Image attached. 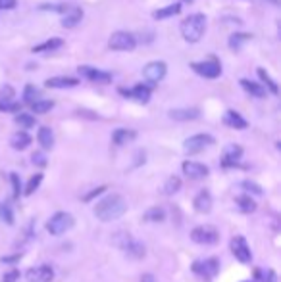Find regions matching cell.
Instances as JSON below:
<instances>
[{
  "label": "cell",
  "instance_id": "obj_15",
  "mask_svg": "<svg viewBox=\"0 0 281 282\" xmlns=\"http://www.w3.org/2000/svg\"><path fill=\"white\" fill-rule=\"evenodd\" d=\"M241 158H243V148L239 144H228L226 146V150H223L221 165H223V167H237Z\"/></svg>",
  "mask_w": 281,
  "mask_h": 282
},
{
  "label": "cell",
  "instance_id": "obj_8",
  "mask_svg": "<svg viewBox=\"0 0 281 282\" xmlns=\"http://www.w3.org/2000/svg\"><path fill=\"white\" fill-rule=\"evenodd\" d=\"M108 46L118 52H131L137 46V39L127 31H116L108 39Z\"/></svg>",
  "mask_w": 281,
  "mask_h": 282
},
{
  "label": "cell",
  "instance_id": "obj_25",
  "mask_svg": "<svg viewBox=\"0 0 281 282\" xmlns=\"http://www.w3.org/2000/svg\"><path fill=\"white\" fill-rule=\"evenodd\" d=\"M248 41H252V35L250 33H241V31H235V33L229 37V48L231 50H241Z\"/></svg>",
  "mask_w": 281,
  "mask_h": 282
},
{
  "label": "cell",
  "instance_id": "obj_45",
  "mask_svg": "<svg viewBox=\"0 0 281 282\" xmlns=\"http://www.w3.org/2000/svg\"><path fill=\"white\" fill-rule=\"evenodd\" d=\"M39 10H54V12L64 14V12H66V6H64V4H41Z\"/></svg>",
  "mask_w": 281,
  "mask_h": 282
},
{
  "label": "cell",
  "instance_id": "obj_27",
  "mask_svg": "<svg viewBox=\"0 0 281 282\" xmlns=\"http://www.w3.org/2000/svg\"><path fill=\"white\" fill-rule=\"evenodd\" d=\"M241 86H243V88H245V90L250 94V96H255V98H264V96H266V88H264L262 85L255 83V81L241 79Z\"/></svg>",
  "mask_w": 281,
  "mask_h": 282
},
{
  "label": "cell",
  "instance_id": "obj_48",
  "mask_svg": "<svg viewBox=\"0 0 281 282\" xmlns=\"http://www.w3.org/2000/svg\"><path fill=\"white\" fill-rule=\"evenodd\" d=\"M19 259H21V254H16V256L0 257V263H18Z\"/></svg>",
  "mask_w": 281,
  "mask_h": 282
},
{
  "label": "cell",
  "instance_id": "obj_49",
  "mask_svg": "<svg viewBox=\"0 0 281 282\" xmlns=\"http://www.w3.org/2000/svg\"><path fill=\"white\" fill-rule=\"evenodd\" d=\"M140 282H158V280L154 278V274L145 273V274H143V276H140Z\"/></svg>",
  "mask_w": 281,
  "mask_h": 282
},
{
  "label": "cell",
  "instance_id": "obj_7",
  "mask_svg": "<svg viewBox=\"0 0 281 282\" xmlns=\"http://www.w3.org/2000/svg\"><path fill=\"white\" fill-rule=\"evenodd\" d=\"M191 240L194 244H202V246H212V244H218L220 240V232L216 231L210 225H201V227H194L191 231Z\"/></svg>",
  "mask_w": 281,
  "mask_h": 282
},
{
  "label": "cell",
  "instance_id": "obj_41",
  "mask_svg": "<svg viewBox=\"0 0 281 282\" xmlns=\"http://www.w3.org/2000/svg\"><path fill=\"white\" fill-rule=\"evenodd\" d=\"M10 180H12V188H14V198H19V194H21V182H19L18 173H10Z\"/></svg>",
  "mask_w": 281,
  "mask_h": 282
},
{
  "label": "cell",
  "instance_id": "obj_43",
  "mask_svg": "<svg viewBox=\"0 0 281 282\" xmlns=\"http://www.w3.org/2000/svg\"><path fill=\"white\" fill-rule=\"evenodd\" d=\"M12 96H14V88L10 85H4L0 88V100H12Z\"/></svg>",
  "mask_w": 281,
  "mask_h": 282
},
{
  "label": "cell",
  "instance_id": "obj_2",
  "mask_svg": "<svg viewBox=\"0 0 281 282\" xmlns=\"http://www.w3.org/2000/svg\"><path fill=\"white\" fill-rule=\"evenodd\" d=\"M181 35L189 44H196L206 31V17L204 14H193L181 21Z\"/></svg>",
  "mask_w": 281,
  "mask_h": 282
},
{
  "label": "cell",
  "instance_id": "obj_12",
  "mask_svg": "<svg viewBox=\"0 0 281 282\" xmlns=\"http://www.w3.org/2000/svg\"><path fill=\"white\" fill-rule=\"evenodd\" d=\"M231 254L235 256V259H239L241 263H250L252 261V252L248 248V244H246V240L243 236H235V238H231Z\"/></svg>",
  "mask_w": 281,
  "mask_h": 282
},
{
  "label": "cell",
  "instance_id": "obj_42",
  "mask_svg": "<svg viewBox=\"0 0 281 282\" xmlns=\"http://www.w3.org/2000/svg\"><path fill=\"white\" fill-rule=\"evenodd\" d=\"M18 280H19V271L18 269H12V271H8V273L2 276L0 282H18Z\"/></svg>",
  "mask_w": 281,
  "mask_h": 282
},
{
  "label": "cell",
  "instance_id": "obj_17",
  "mask_svg": "<svg viewBox=\"0 0 281 282\" xmlns=\"http://www.w3.org/2000/svg\"><path fill=\"white\" fill-rule=\"evenodd\" d=\"M170 119L174 121H194L201 117L199 108H179V110H170Z\"/></svg>",
  "mask_w": 281,
  "mask_h": 282
},
{
  "label": "cell",
  "instance_id": "obj_1",
  "mask_svg": "<svg viewBox=\"0 0 281 282\" xmlns=\"http://www.w3.org/2000/svg\"><path fill=\"white\" fill-rule=\"evenodd\" d=\"M125 211H127V202L120 194H108L95 205V217L104 223L120 219Z\"/></svg>",
  "mask_w": 281,
  "mask_h": 282
},
{
  "label": "cell",
  "instance_id": "obj_47",
  "mask_svg": "<svg viewBox=\"0 0 281 282\" xmlns=\"http://www.w3.org/2000/svg\"><path fill=\"white\" fill-rule=\"evenodd\" d=\"M18 6V0H0V10H14Z\"/></svg>",
  "mask_w": 281,
  "mask_h": 282
},
{
  "label": "cell",
  "instance_id": "obj_4",
  "mask_svg": "<svg viewBox=\"0 0 281 282\" xmlns=\"http://www.w3.org/2000/svg\"><path fill=\"white\" fill-rule=\"evenodd\" d=\"M73 225H75L73 215L68 213V211H58V213H54L48 219L46 231H48V234H52V236H62V234H66L70 229H73Z\"/></svg>",
  "mask_w": 281,
  "mask_h": 282
},
{
  "label": "cell",
  "instance_id": "obj_3",
  "mask_svg": "<svg viewBox=\"0 0 281 282\" xmlns=\"http://www.w3.org/2000/svg\"><path fill=\"white\" fill-rule=\"evenodd\" d=\"M114 244L120 249H123L129 257H133V259L145 257V244H140L139 240L133 238L129 232H118L114 238Z\"/></svg>",
  "mask_w": 281,
  "mask_h": 282
},
{
  "label": "cell",
  "instance_id": "obj_30",
  "mask_svg": "<svg viewBox=\"0 0 281 282\" xmlns=\"http://www.w3.org/2000/svg\"><path fill=\"white\" fill-rule=\"evenodd\" d=\"M258 77L262 79V83L266 85V88L270 90L272 94H279V86H277V83L273 81L272 77H270V73L266 71L264 68H258Z\"/></svg>",
  "mask_w": 281,
  "mask_h": 282
},
{
  "label": "cell",
  "instance_id": "obj_5",
  "mask_svg": "<svg viewBox=\"0 0 281 282\" xmlns=\"http://www.w3.org/2000/svg\"><path fill=\"white\" fill-rule=\"evenodd\" d=\"M191 69L204 79H218L221 75V64L216 56H210L204 61H194V64H191Z\"/></svg>",
  "mask_w": 281,
  "mask_h": 282
},
{
  "label": "cell",
  "instance_id": "obj_26",
  "mask_svg": "<svg viewBox=\"0 0 281 282\" xmlns=\"http://www.w3.org/2000/svg\"><path fill=\"white\" fill-rule=\"evenodd\" d=\"M235 205H237V209L241 213H252V211H256V202L248 194L235 198Z\"/></svg>",
  "mask_w": 281,
  "mask_h": 282
},
{
  "label": "cell",
  "instance_id": "obj_35",
  "mask_svg": "<svg viewBox=\"0 0 281 282\" xmlns=\"http://www.w3.org/2000/svg\"><path fill=\"white\" fill-rule=\"evenodd\" d=\"M41 182H43V173H37V175H33V177L29 179V182H27V186H25V190H23V194H25V196H31L37 188H39V184H41Z\"/></svg>",
  "mask_w": 281,
  "mask_h": 282
},
{
  "label": "cell",
  "instance_id": "obj_38",
  "mask_svg": "<svg viewBox=\"0 0 281 282\" xmlns=\"http://www.w3.org/2000/svg\"><path fill=\"white\" fill-rule=\"evenodd\" d=\"M21 110V104L14 102V100H0V111L4 113H14V111Z\"/></svg>",
  "mask_w": 281,
  "mask_h": 282
},
{
  "label": "cell",
  "instance_id": "obj_23",
  "mask_svg": "<svg viewBox=\"0 0 281 282\" xmlns=\"http://www.w3.org/2000/svg\"><path fill=\"white\" fill-rule=\"evenodd\" d=\"M31 142H33V138H31V135H27L25 131H19V133L12 135V138H10V146H12L14 150H19V152L25 150V148H29Z\"/></svg>",
  "mask_w": 281,
  "mask_h": 282
},
{
  "label": "cell",
  "instance_id": "obj_20",
  "mask_svg": "<svg viewBox=\"0 0 281 282\" xmlns=\"http://www.w3.org/2000/svg\"><path fill=\"white\" fill-rule=\"evenodd\" d=\"M83 10L81 8H70L64 12V17H62V25L66 29H73L75 25H79L81 19H83Z\"/></svg>",
  "mask_w": 281,
  "mask_h": 282
},
{
  "label": "cell",
  "instance_id": "obj_37",
  "mask_svg": "<svg viewBox=\"0 0 281 282\" xmlns=\"http://www.w3.org/2000/svg\"><path fill=\"white\" fill-rule=\"evenodd\" d=\"M256 280L260 282H277V274H275V271L273 269H258L256 271Z\"/></svg>",
  "mask_w": 281,
  "mask_h": 282
},
{
  "label": "cell",
  "instance_id": "obj_19",
  "mask_svg": "<svg viewBox=\"0 0 281 282\" xmlns=\"http://www.w3.org/2000/svg\"><path fill=\"white\" fill-rule=\"evenodd\" d=\"M223 123L231 129H237V131H243V129L248 127V121L235 110H228L226 111V115H223Z\"/></svg>",
  "mask_w": 281,
  "mask_h": 282
},
{
  "label": "cell",
  "instance_id": "obj_28",
  "mask_svg": "<svg viewBox=\"0 0 281 282\" xmlns=\"http://www.w3.org/2000/svg\"><path fill=\"white\" fill-rule=\"evenodd\" d=\"M179 12H181V4H179V2H174V4H170L166 8L156 10V12L152 14V17H154V19H167V17L177 16Z\"/></svg>",
  "mask_w": 281,
  "mask_h": 282
},
{
  "label": "cell",
  "instance_id": "obj_18",
  "mask_svg": "<svg viewBox=\"0 0 281 282\" xmlns=\"http://www.w3.org/2000/svg\"><path fill=\"white\" fill-rule=\"evenodd\" d=\"M193 207L196 213H210L212 209V196L208 190H201L193 200Z\"/></svg>",
  "mask_w": 281,
  "mask_h": 282
},
{
  "label": "cell",
  "instance_id": "obj_36",
  "mask_svg": "<svg viewBox=\"0 0 281 282\" xmlns=\"http://www.w3.org/2000/svg\"><path fill=\"white\" fill-rule=\"evenodd\" d=\"M54 108L52 100H37V102L31 104V110L35 113H48V111Z\"/></svg>",
  "mask_w": 281,
  "mask_h": 282
},
{
  "label": "cell",
  "instance_id": "obj_46",
  "mask_svg": "<svg viewBox=\"0 0 281 282\" xmlns=\"http://www.w3.org/2000/svg\"><path fill=\"white\" fill-rule=\"evenodd\" d=\"M106 188H108V186H98V188H95V190H91L87 196H83V200H85V202H91V200H93L95 196H98V194H102Z\"/></svg>",
  "mask_w": 281,
  "mask_h": 282
},
{
  "label": "cell",
  "instance_id": "obj_50",
  "mask_svg": "<svg viewBox=\"0 0 281 282\" xmlns=\"http://www.w3.org/2000/svg\"><path fill=\"white\" fill-rule=\"evenodd\" d=\"M245 282H252V280H245Z\"/></svg>",
  "mask_w": 281,
  "mask_h": 282
},
{
  "label": "cell",
  "instance_id": "obj_29",
  "mask_svg": "<svg viewBox=\"0 0 281 282\" xmlns=\"http://www.w3.org/2000/svg\"><path fill=\"white\" fill-rule=\"evenodd\" d=\"M62 44H64V41H62L60 37H54V39H48V41H44V43L33 46L31 50L37 52V54H41V52H52V50H56V48H60Z\"/></svg>",
  "mask_w": 281,
  "mask_h": 282
},
{
  "label": "cell",
  "instance_id": "obj_39",
  "mask_svg": "<svg viewBox=\"0 0 281 282\" xmlns=\"http://www.w3.org/2000/svg\"><path fill=\"white\" fill-rule=\"evenodd\" d=\"M241 186H243V190H246V192H250V194H256V196H262V186L260 184H256V182H252V180H243L241 182Z\"/></svg>",
  "mask_w": 281,
  "mask_h": 282
},
{
  "label": "cell",
  "instance_id": "obj_16",
  "mask_svg": "<svg viewBox=\"0 0 281 282\" xmlns=\"http://www.w3.org/2000/svg\"><path fill=\"white\" fill-rule=\"evenodd\" d=\"M27 278L31 282H50L54 278V269L50 265H39L27 271Z\"/></svg>",
  "mask_w": 281,
  "mask_h": 282
},
{
  "label": "cell",
  "instance_id": "obj_14",
  "mask_svg": "<svg viewBox=\"0 0 281 282\" xmlns=\"http://www.w3.org/2000/svg\"><path fill=\"white\" fill-rule=\"evenodd\" d=\"M181 169H183L185 177H189V179H193V180L204 179V177H208V173H210L208 165L199 163V162H189V160H187V162H183Z\"/></svg>",
  "mask_w": 281,
  "mask_h": 282
},
{
  "label": "cell",
  "instance_id": "obj_9",
  "mask_svg": "<svg viewBox=\"0 0 281 282\" xmlns=\"http://www.w3.org/2000/svg\"><path fill=\"white\" fill-rule=\"evenodd\" d=\"M194 274H199L201 278H206V280H210L214 278L216 274L220 273V259H216V257H208V259H204V261H194L193 265H191Z\"/></svg>",
  "mask_w": 281,
  "mask_h": 282
},
{
  "label": "cell",
  "instance_id": "obj_10",
  "mask_svg": "<svg viewBox=\"0 0 281 282\" xmlns=\"http://www.w3.org/2000/svg\"><path fill=\"white\" fill-rule=\"evenodd\" d=\"M77 71H79L85 79L93 81V83H98V85H108V83H112V79H114V75H112L110 71H104V69H98V68H91V66H79Z\"/></svg>",
  "mask_w": 281,
  "mask_h": 282
},
{
  "label": "cell",
  "instance_id": "obj_34",
  "mask_svg": "<svg viewBox=\"0 0 281 282\" xmlns=\"http://www.w3.org/2000/svg\"><path fill=\"white\" fill-rule=\"evenodd\" d=\"M14 121H16V125H19V127H23V129L35 127V123H37V119L31 115V113H18Z\"/></svg>",
  "mask_w": 281,
  "mask_h": 282
},
{
  "label": "cell",
  "instance_id": "obj_24",
  "mask_svg": "<svg viewBox=\"0 0 281 282\" xmlns=\"http://www.w3.org/2000/svg\"><path fill=\"white\" fill-rule=\"evenodd\" d=\"M37 140L43 150H52L54 148V133L50 127H41L37 133Z\"/></svg>",
  "mask_w": 281,
  "mask_h": 282
},
{
  "label": "cell",
  "instance_id": "obj_51",
  "mask_svg": "<svg viewBox=\"0 0 281 282\" xmlns=\"http://www.w3.org/2000/svg\"><path fill=\"white\" fill-rule=\"evenodd\" d=\"M0 207H2V204H0Z\"/></svg>",
  "mask_w": 281,
  "mask_h": 282
},
{
  "label": "cell",
  "instance_id": "obj_6",
  "mask_svg": "<svg viewBox=\"0 0 281 282\" xmlns=\"http://www.w3.org/2000/svg\"><path fill=\"white\" fill-rule=\"evenodd\" d=\"M214 142H216V140H214L212 135H208V133H199V135H193V137H189L187 140H185L183 150L189 155L201 154L202 150H206V148L212 146Z\"/></svg>",
  "mask_w": 281,
  "mask_h": 282
},
{
  "label": "cell",
  "instance_id": "obj_21",
  "mask_svg": "<svg viewBox=\"0 0 281 282\" xmlns=\"http://www.w3.org/2000/svg\"><path fill=\"white\" fill-rule=\"evenodd\" d=\"M79 85V79L75 77H52L44 81L46 88H71V86Z\"/></svg>",
  "mask_w": 281,
  "mask_h": 282
},
{
  "label": "cell",
  "instance_id": "obj_33",
  "mask_svg": "<svg viewBox=\"0 0 281 282\" xmlns=\"http://www.w3.org/2000/svg\"><path fill=\"white\" fill-rule=\"evenodd\" d=\"M37 100H41V90L35 85H25V88H23V102L31 106Z\"/></svg>",
  "mask_w": 281,
  "mask_h": 282
},
{
  "label": "cell",
  "instance_id": "obj_11",
  "mask_svg": "<svg viewBox=\"0 0 281 282\" xmlns=\"http://www.w3.org/2000/svg\"><path fill=\"white\" fill-rule=\"evenodd\" d=\"M166 73H167V66L164 61H150L143 69V75H145V79H147V83L150 86L160 83L162 79L166 77Z\"/></svg>",
  "mask_w": 281,
  "mask_h": 282
},
{
  "label": "cell",
  "instance_id": "obj_31",
  "mask_svg": "<svg viewBox=\"0 0 281 282\" xmlns=\"http://www.w3.org/2000/svg\"><path fill=\"white\" fill-rule=\"evenodd\" d=\"M166 219V209L164 207H150L149 211L145 213V221H149V223H162Z\"/></svg>",
  "mask_w": 281,
  "mask_h": 282
},
{
  "label": "cell",
  "instance_id": "obj_22",
  "mask_svg": "<svg viewBox=\"0 0 281 282\" xmlns=\"http://www.w3.org/2000/svg\"><path fill=\"white\" fill-rule=\"evenodd\" d=\"M135 138H137V133L131 131V129H116L114 133H112V142L116 146L127 144V142H131Z\"/></svg>",
  "mask_w": 281,
  "mask_h": 282
},
{
  "label": "cell",
  "instance_id": "obj_40",
  "mask_svg": "<svg viewBox=\"0 0 281 282\" xmlns=\"http://www.w3.org/2000/svg\"><path fill=\"white\" fill-rule=\"evenodd\" d=\"M0 219L6 221L8 225H14V213H12V207L8 204H2V207H0Z\"/></svg>",
  "mask_w": 281,
  "mask_h": 282
},
{
  "label": "cell",
  "instance_id": "obj_44",
  "mask_svg": "<svg viewBox=\"0 0 281 282\" xmlns=\"http://www.w3.org/2000/svg\"><path fill=\"white\" fill-rule=\"evenodd\" d=\"M31 162L35 163V165H39V167H44L46 165V158H44L43 152H35V154L31 155Z\"/></svg>",
  "mask_w": 281,
  "mask_h": 282
},
{
  "label": "cell",
  "instance_id": "obj_13",
  "mask_svg": "<svg viewBox=\"0 0 281 282\" xmlns=\"http://www.w3.org/2000/svg\"><path fill=\"white\" fill-rule=\"evenodd\" d=\"M120 94H123V96H127V98H135L137 102L140 104H149L150 96H152V86L150 85H143V83H139V85H135L131 88V90H125V88H120Z\"/></svg>",
  "mask_w": 281,
  "mask_h": 282
},
{
  "label": "cell",
  "instance_id": "obj_32",
  "mask_svg": "<svg viewBox=\"0 0 281 282\" xmlns=\"http://www.w3.org/2000/svg\"><path fill=\"white\" fill-rule=\"evenodd\" d=\"M179 188H181V179H179V177H170V179L164 182L162 192H164L166 196H174V194L179 192Z\"/></svg>",
  "mask_w": 281,
  "mask_h": 282
}]
</instances>
